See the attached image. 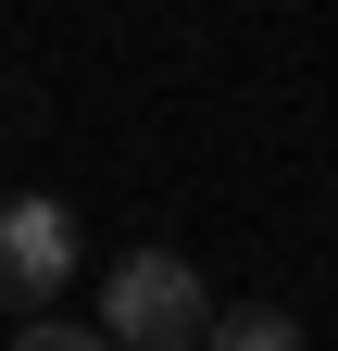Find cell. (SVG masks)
<instances>
[{
    "instance_id": "6da1fadb",
    "label": "cell",
    "mask_w": 338,
    "mask_h": 351,
    "mask_svg": "<svg viewBox=\"0 0 338 351\" xmlns=\"http://www.w3.org/2000/svg\"><path fill=\"white\" fill-rule=\"evenodd\" d=\"M113 351H200L213 339V289H200L188 251H125L101 276V314H88Z\"/></svg>"
},
{
    "instance_id": "7a4b0ae2",
    "label": "cell",
    "mask_w": 338,
    "mask_h": 351,
    "mask_svg": "<svg viewBox=\"0 0 338 351\" xmlns=\"http://www.w3.org/2000/svg\"><path fill=\"white\" fill-rule=\"evenodd\" d=\"M75 289V213L63 201H0V314H38V301Z\"/></svg>"
},
{
    "instance_id": "3957f363",
    "label": "cell",
    "mask_w": 338,
    "mask_h": 351,
    "mask_svg": "<svg viewBox=\"0 0 338 351\" xmlns=\"http://www.w3.org/2000/svg\"><path fill=\"white\" fill-rule=\"evenodd\" d=\"M200 351H313V339H301L288 301H213V339Z\"/></svg>"
},
{
    "instance_id": "277c9868",
    "label": "cell",
    "mask_w": 338,
    "mask_h": 351,
    "mask_svg": "<svg viewBox=\"0 0 338 351\" xmlns=\"http://www.w3.org/2000/svg\"><path fill=\"white\" fill-rule=\"evenodd\" d=\"M0 351H113V339H101L88 314H25L13 339H0Z\"/></svg>"
}]
</instances>
